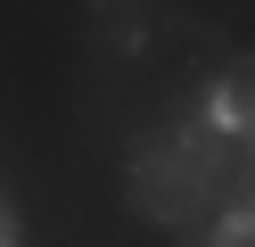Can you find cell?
Returning <instances> with one entry per match:
<instances>
[{
    "label": "cell",
    "instance_id": "obj_1",
    "mask_svg": "<svg viewBox=\"0 0 255 247\" xmlns=\"http://www.w3.org/2000/svg\"><path fill=\"white\" fill-rule=\"evenodd\" d=\"M91 33H99L116 58H132V49L148 41V8H140V0H91Z\"/></svg>",
    "mask_w": 255,
    "mask_h": 247
}]
</instances>
